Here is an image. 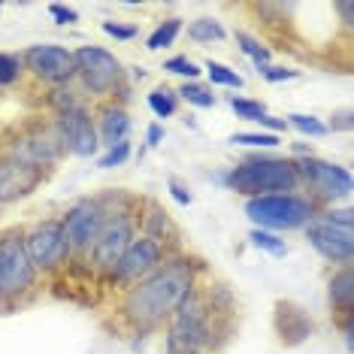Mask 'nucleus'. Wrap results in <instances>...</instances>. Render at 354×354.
I'll use <instances>...</instances> for the list:
<instances>
[{
  "label": "nucleus",
  "mask_w": 354,
  "mask_h": 354,
  "mask_svg": "<svg viewBox=\"0 0 354 354\" xmlns=\"http://www.w3.org/2000/svg\"><path fill=\"white\" fill-rule=\"evenodd\" d=\"M49 15L58 21V25H76L79 21V12L73 6H64V3H49Z\"/></svg>",
  "instance_id": "33"
},
{
  "label": "nucleus",
  "mask_w": 354,
  "mask_h": 354,
  "mask_svg": "<svg viewBox=\"0 0 354 354\" xmlns=\"http://www.w3.org/2000/svg\"><path fill=\"white\" fill-rule=\"evenodd\" d=\"M191 294H194V263L188 257H173L160 263L151 276L136 281V288H131L124 297L122 312L133 324L151 327L164 318H173V312Z\"/></svg>",
  "instance_id": "1"
},
{
  "label": "nucleus",
  "mask_w": 354,
  "mask_h": 354,
  "mask_svg": "<svg viewBox=\"0 0 354 354\" xmlns=\"http://www.w3.org/2000/svg\"><path fill=\"white\" fill-rule=\"evenodd\" d=\"M149 106H151V112H155L158 118H170V115H176L179 97H176L173 88L158 85V88H151V94H149Z\"/></svg>",
  "instance_id": "21"
},
{
  "label": "nucleus",
  "mask_w": 354,
  "mask_h": 354,
  "mask_svg": "<svg viewBox=\"0 0 354 354\" xmlns=\"http://www.w3.org/2000/svg\"><path fill=\"white\" fill-rule=\"evenodd\" d=\"M327 294L336 312H345L351 318L354 312V279H351V267H339L327 281Z\"/></svg>",
  "instance_id": "18"
},
{
  "label": "nucleus",
  "mask_w": 354,
  "mask_h": 354,
  "mask_svg": "<svg viewBox=\"0 0 354 354\" xmlns=\"http://www.w3.org/2000/svg\"><path fill=\"white\" fill-rule=\"evenodd\" d=\"M21 243H25L28 261L37 272L58 270L61 263H67L70 254H73V245H70L61 218H49V221L34 224L28 233H21Z\"/></svg>",
  "instance_id": "5"
},
{
  "label": "nucleus",
  "mask_w": 354,
  "mask_h": 354,
  "mask_svg": "<svg viewBox=\"0 0 354 354\" xmlns=\"http://www.w3.org/2000/svg\"><path fill=\"white\" fill-rule=\"evenodd\" d=\"M297 164V173H300V179L309 185L312 191H315L318 200H327V203H333V200H345L351 194L354 182H351V173L345 170L339 164H330V160H321L315 155H306L300 160H294Z\"/></svg>",
  "instance_id": "9"
},
{
  "label": "nucleus",
  "mask_w": 354,
  "mask_h": 354,
  "mask_svg": "<svg viewBox=\"0 0 354 354\" xmlns=\"http://www.w3.org/2000/svg\"><path fill=\"white\" fill-rule=\"evenodd\" d=\"M176 97L185 100V103H191V106H197V109H212L215 106L212 88H206V85H200V82H185L179 91H176Z\"/></svg>",
  "instance_id": "22"
},
{
  "label": "nucleus",
  "mask_w": 354,
  "mask_h": 354,
  "mask_svg": "<svg viewBox=\"0 0 354 354\" xmlns=\"http://www.w3.org/2000/svg\"><path fill=\"white\" fill-rule=\"evenodd\" d=\"M233 146H248V149H276L279 146V133H233L230 136Z\"/></svg>",
  "instance_id": "27"
},
{
  "label": "nucleus",
  "mask_w": 354,
  "mask_h": 354,
  "mask_svg": "<svg viewBox=\"0 0 354 354\" xmlns=\"http://www.w3.org/2000/svg\"><path fill=\"white\" fill-rule=\"evenodd\" d=\"M230 109L236 112V118H245V122H261V118L267 115L263 103L248 100V97H230Z\"/></svg>",
  "instance_id": "28"
},
{
  "label": "nucleus",
  "mask_w": 354,
  "mask_h": 354,
  "mask_svg": "<svg viewBox=\"0 0 354 354\" xmlns=\"http://www.w3.org/2000/svg\"><path fill=\"white\" fill-rule=\"evenodd\" d=\"M188 37L194 39V43H221L224 37V28L218 19H209V15H203V19H194L188 25Z\"/></svg>",
  "instance_id": "20"
},
{
  "label": "nucleus",
  "mask_w": 354,
  "mask_h": 354,
  "mask_svg": "<svg viewBox=\"0 0 354 354\" xmlns=\"http://www.w3.org/2000/svg\"><path fill=\"white\" fill-rule=\"evenodd\" d=\"M248 243H252L254 248H261V252L272 254V257H285V254H288V245H285V239H279L276 233H270V230H261V227H254L252 233H248Z\"/></svg>",
  "instance_id": "23"
},
{
  "label": "nucleus",
  "mask_w": 354,
  "mask_h": 354,
  "mask_svg": "<svg viewBox=\"0 0 354 354\" xmlns=\"http://www.w3.org/2000/svg\"><path fill=\"white\" fill-rule=\"evenodd\" d=\"M146 136H149V146H158V142L164 140V127H160V124H151Z\"/></svg>",
  "instance_id": "38"
},
{
  "label": "nucleus",
  "mask_w": 354,
  "mask_h": 354,
  "mask_svg": "<svg viewBox=\"0 0 354 354\" xmlns=\"http://www.w3.org/2000/svg\"><path fill=\"white\" fill-rule=\"evenodd\" d=\"M257 73H261L267 82H291V79H297L300 73L297 70H288V67H272V64H267V67H257Z\"/></svg>",
  "instance_id": "32"
},
{
  "label": "nucleus",
  "mask_w": 354,
  "mask_h": 354,
  "mask_svg": "<svg viewBox=\"0 0 354 354\" xmlns=\"http://www.w3.org/2000/svg\"><path fill=\"white\" fill-rule=\"evenodd\" d=\"M109 218V209L103 206V200H79L64 212V230H67V239L73 245V252H88L91 243L97 239L100 227Z\"/></svg>",
  "instance_id": "11"
},
{
  "label": "nucleus",
  "mask_w": 354,
  "mask_h": 354,
  "mask_svg": "<svg viewBox=\"0 0 354 354\" xmlns=\"http://www.w3.org/2000/svg\"><path fill=\"white\" fill-rule=\"evenodd\" d=\"M39 182H43V170L39 167H30L15 158L0 160V206L10 203V200L28 197Z\"/></svg>",
  "instance_id": "15"
},
{
  "label": "nucleus",
  "mask_w": 354,
  "mask_h": 354,
  "mask_svg": "<svg viewBox=\"0 0 354 354\" xmlns=\"http://www.w3.org/2000/svg\"><path fill=\"white\" fill-rule=\"evenodd\" d=\"M164 70H170V73L176 76H182L185 82H197V76H200V67L191 58H185V55H176V58H170L164 64Z\"/></svg>",
  "instance_id": "29"
},
{
  "label": "nucleus",
  "mask_w": 354,
  "mask_h": 354,
  "mask_svg": "<svg viewBox=\"0 0 354 354\" xmlns=\"http://www.w3.org/2000/svg\"><path fill=\"white\" fill-rule=\"evenodd\" d=\"M136 239V227H133V218L127 212H109L106 224L100 227L97 239L91 243L88 248V261L94 263V270L100 272H109L118 267V261H122V254L127 252V245H131Z\"/></svg>",
  "instance_id": "8"
},
{
  "label": "nucleus",
  "mask_w": 354,
  "mask_h": 354,
  "mask_svg": "<svg viewBox=\"0 0 354 354\" xmlns=\"http://www.w3.org/2000/svg\"><path fill=\"white\" fill-rule=\"evenodd\" d=\"M245 215L261 230H297L318 218L315 200H306L300 194H267L245 200Z\"/></svg>",
  "instance_id": "3"
},
{
  "label": "nucleus",
  "mask_w": 354,
  "mask_h": 354,
  "mask_svg": "<svg viewBox=\"0 0 354 354\" xmlns=\"http://www.w3.org/2000/svg\"><path fill=\"white\" fill-rule=\"evenodd\" d=\"M103 34H109L115 39H133L136 28L133 25H118V21H103Z\"/></svg>",
  "instance_id": "35"
},
{
  "label": "nucleus",
  "mask_w": 354,
  "mask_h": 354,
  "mask_svg": "<svg viewBox=\"0 0 354 354\" xmlns=\"http://www.w3.org/2000/svg\"><path fill=\"white\" fill-rule=\"evenodd\" d=\"M203 70L209 73V79H212L215 85H224V88H243L245 85L243 76H239L236 70H230L227 64H218V61H212V58L203 64Z\"/></svg>",
  "instance_id": "24"
},
{
  "label": "nucleus",
  "mask_w": 354,
  "mask_h": 354,
  "mask_svg": "<svg viewBox=\"0 0 354 354\" xmlns=\"http://www.w3.org/2000/svg\"><path fill=\"white\" fill-rule=\"evenodd\" d=\"M58 140L73 151L76 158H94L100 149L97 142V127L91 122V112H88L82 103L76 109L58 115Z\"/></svg>",
  "instance_id": "13"
},
{
  "label": "nucleus",
  "mask_w": 354,
  "mask_h": 354,
  "mask_svg": "<svg viewBox=\"0 0 354 354\" xmlns=\"http://www.w3.org/2000/svg\"><path fill=\"white\" fill-rule=\"evenodd\" d=\"M164 257H167V252H164V243H160V239L140 236L127 245V252L122 254L118 267L112 270V279H115L118 285H136V281L151 276V272L164 263Z\"/></svg>",
  "instance_id": "12"
},
{
  "label": "nucleus",
  "mask_w": 354,
  "mask_h": 354,
  "mask_svg": "<svg viewBox=\"0 0 354 354\" xmlns=\"http://www.w3.org/2000/svg\"><path fill=\"white\" fill-rule=\"evenodd\" d=\"M76 61V79L82 82L85 91L91 94H109L122 85L124 67L112 52L100 49V46H79L73 52Z\"/></svg>",
  "instance_id": "7"
},
{
  "label": "nucleus",
  "mask_w": 354,
  "mask_h": 354,
  "mask_svg": "<svg viewBox=\"0 0 354 354\" xmlns=\"http://www.w3.org/2000/svg\"><path fill=\"white\" fill-rule=\"evenodd\" d=\"M306 239L315 248L321 257H327L330 263H339V267H351L354 257V236L351 230L336 227V224H327L315 218L312 224H306Z\"/></svg>",
  "instance_id": "14"
},
{
  "label": "nucleus",
  "mask_w": 354,
  "mask_h": 354,
  "mask_svg": "<svg viewBox=\"0 0 354 354\" xmlns=\"http://www.w3.org/2000/svg\"><path fill=\"white\" fill-rule=\"evenodd\" d=\"M285 124H291L294 131H300L306 136H327V124L324 122H318L315 115H300V112H291V115L285 118Z\"/></svg>",
  "instance_id": "26"
},
{
  "label": "nucleus",
  "mask_w": 354,
  "mask_h": 354,
  "mask_svg": "<svg viewBox=\"0 0 354 354\" xmlns=\"http://www.w3.org/2000/svg\"><path fill=\"white\" fill-rule=\"evenodd\" d=\"M321 221H327V224H336V227L351 230V209H327V212L321 215Z\"/></svg>",
  "instance_id": "34"
},
{
  "label": "nucleus",
  "mask_w": 354,
  "mask_h": 354,
  "mask_svg": "<svg viewBox=\"0 0 354 354\" xmlns=\"http://www.w3.org/2000/svg\"><path fill=\"white\" fill-rule=\"evenodd\" d=\"M191 354H206V351H191Z\"/></svg>",
  "instance_id": "39"
},
{
  "label": "nucleus",
  "mask_w": 354,
  "mask_h": 354,
  "mask_svg": "<svg viewBox=\"0 0 354 354\" xmlns=\"http://www.w3.org/2000/svg\"><path fill=\"white\" fill-rule=\"evenodd\" d=\"M182 34V19H167L164 25H158L146 39V49L149 52H160V49H170L176 43V37Z\"/></svg>",
  "instance_id": "19"
},
{
  "label": "nucleus",
  "mask_w": 354,
  "mask_h": 354,
  "mask_svg": "<svg viewBox=\"0 0 354 354\" xmlns=\"http://www.w3.org/2000/svg\"><path fill=\"white\" fill-rule=\"evenodd\" d=\"M203 297L191 294L179 309L173 312V324L167 333V354H191L206 351L212 345V318Z\"/></svg>",
  "instance_id": "4"
},
{
  "label": "nucleus",
  "mask_w": 354,
  "mask_h": 354,
  "mask_svg": "<svg viewBox=\"0 0 354 354\" xmlns=\"http://www.w3.org/2000/svg\"><path fill=\"white\" fill-rule=\"evenodd\" d=\"M224 185L248 200L267 194H294L300 185V173H297L294 160L254 155L230 167V173L224 176Z\"/></svg>",
  "instance_id": "2"
},
{
  "label": "nucleus",
  "mask_w": 354,
  "mask_h": 354,
  "mask_svg": "<svg viewBox=\"0 0 354 354\" xmlns=\"http://www.w3.org/2000/svg\"><path fill=\"white\" fill-rule=\"evenodd\" d=\"M336 122L333 124H330V127H333V131H351V109H342V112H336ZM330 127H327V131H330Z\"/></svg>",
  "instance_id": "36"
},
{
  "label": "nucleus",
  "mask_w": 354,
  "mask_h": 354,
  "mask_svg": "<svg viewBox=\"0 0 354 354\" xmlns=\"http://www.w3.org/2000/svg\"><path fill=\"white\" fill-rule=\"evenodd\" d=\"M19 79H21V58L0 52V88L19 82Z\"/></svg>",
  "instance_id": "30"
},
{
  "label": "nucleus",
  "mask_w": 354,
  "mask_h": 354,
  "mask_svg": "<svg viewBox=\"0 0 354 354\" xmlns=\"http://www.w3.org/2000/svg\"><path fill=\"white\" fill-rule=\"evenodd\" d=\"M312 330H315V324H312V318L306 309H300V306L291 303V300L276 303V333L285 345L306 342L312 336Z\"/></svg>",
  "instance_id": "16"
},
{
  "label": "nucleus",
  "mask_w": 354,
  "mask_h": 354,
  "mask_svg": "<svg viewBox=\"0 0 354 354\" xmlns=\"http://www.w3.org/2000/svg\"><path fill=\"white\" fill-rule=\"evenodd\" d=\"M37 270L30 267L25 243H21V233H3L0 236V303L15 300L25 291L34 288Z\"/></svg>",
  "instance_id": "6"
},
{
  "label": "nucleus",
  "mask_w": 354,
  "mask_h": 354,
  "mask_svg": "<svg viewBox=\"0 0 354 354\" xmlns=\"http://www.w3.org/2000/svg\"><path fill=\"white\" fill-rule=\"evenodd\" d=\"M127 158H131V142H118V146L106 149V155L97 158V167L100 170H112V167H122Z\"/></svg>",
  "instance_id": "31"
},
{
  "label": "nucleus",
  "mask_w": 354,
  "mask_h": 354,
  "mask_svg": "<svg viewBox=\"0 0 354 354\" xmlns=\"http://www.w3.org/2000/svg\"><path fill=\"white\" fill-rule=\"evenodd\" d=\"M170 191H173L176 203H182V206H188V203H191V194H188V191H185V188H182V185H179V182H176V179H170Z\"/></svg>",
  "instance_id": "37"
},
{
  "label": "nucleus",
  "mask_w": 354,
  "mask_h": 354,
  "mask_svg": "<svg viewBox=\"0 0 354 354\" xmlns=\"http://www.w3.org/2000/svg\"><path fill=\"white\" fill-rule=\"evenodd\" d=\"M127 133H131V115H127L124 106H103L100 118H97V142L100 146H118V142H127Z\"/></svg>",
  "instance_id": "17"
},
{
  "label": "nucleus",
  "mask_w": 354,
  "mask_h": 354,
  "mask_svg": "<svg viewBox=\"0 0 354 354\" xmlns=\"http://www.w3.org/2000/svg\"><path fill=\"white\" fill-rule=\"evenodd\" d=\"M236 43H239V52L248 55L257 67H267L270 64V49L261 46V39H254L252 34H245V30H236Z\"/></svg>",
  "instance_id": "25"
},
{
  "label": "nucleus",
  "mask_w": 354,
  "mask_h": 354,
  "mask_svg": "<svg viewBox=\"0 0 354 354\" xmlns=\"http://www.w3.org/2000/svg\"><path fill=\"white\" fill-rule=\"evenodd\" d=\"M21 67L30 70L37 79L49 85H64L70 79H76V61L73 52L64 49V46L55 43H43V46H30V49L21 55Z\"/></svg>",
  "instance_id": "10"
}]
</instances>
